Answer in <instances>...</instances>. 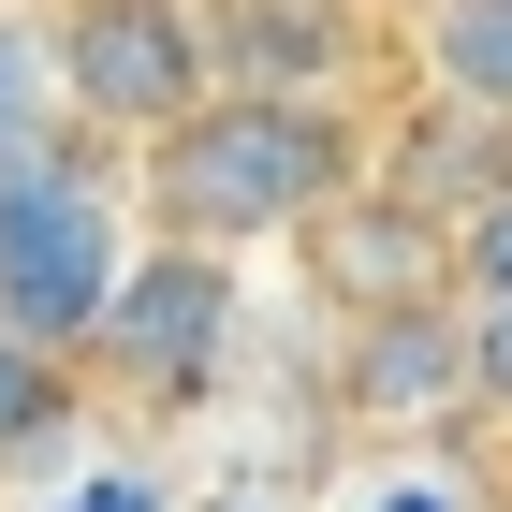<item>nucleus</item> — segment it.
Returning <instances> with one entry per match:
<instances>
[{"instance_id":"nucleus-1","label":"nucleus","mask_w":512,"mask_h":512,"mask_svg":"<svg viewBox=\"0 0 512 512\" xmlns=\"http://www.w3.org/2000/svg\"><path fill=\"white\" fill-rule=\"evenodd\" d=\"M366 147L381 118L352 103H293V88H220L191 118L132 147V191H147V235H191V249H308V220L337 191H366Z\"/></svg>"},{"instance_id":"nucleus-2","label":"nucleus","mask_w":512,"mask_h":512,"mask_svg":"<svg viewBox=\"0 0 512 512\" xmlns=\"http://www.w3.org/2000/svg\"><path fill=\"white\" fill-rule=\"evenodd\" d=\"M132 147L103 132H59V147L0 161V322L44 337V352H103V322L132 293V249H147V191L118 176Z\"/></svg>"},{"instance_id":"nucleus-3","label":"nucleus","mask_w":512,"mask_h":512,"mask_svg":"<svg viewBox=\"0 0 512 512\" xmlns=\"http://www.w3.org/2000/svg\"><path fill=\"white\" fill-rule=\"evenodd\" d=\"M44 15H59L74 132H103V147H161L191 103H220V30H205V0H44Z\"/></svg>"},{"instance_id":"nucleus-4","label":"nucleus","mask_w":512,"mask_h":512,"mask_svg":"<svg viewBox=\"0 0 512 512\" xmlns=\"http://www.w3.org/2000/svg\"><path fill=\"white\" fill-rule=\"evenodd\" d=\"M235 293H249L235 249L147 235V249H132V293H118V322H103L88 366H118L132 395H205L220 366H235Z\"/></svg>"},{"instance_id":"nucleus-5","label":"nucleus","mask_w":512,"mask_h":512,"mask_svg":"<svg viewBox=\"0 0 512 512\" xmlns=\"http://www.w3.org/2000/svg\"><path fill=\"white\" fill-rule=\"evenodd\" d=\"M293 264L322 278V308H337V322H381V308H454V293H469V249H454V220H439V205H410V191H381V176L322 205Z\"/></svg>"},{"instance_id":"nucleus-6","label":"nucleus","mask_w":512,"mask_h":512,"mask_svg":"<svg viewBox=\"0 0 512 512\" xmlns=\"http://www.w3.org/2000/svg\"><path fill=\"white\" fill-rule=\"evenodd\" d=\"M220 30V88H293V103H352L381 59L366 0H205Z\"/></svg>"},{"instance_id":"nucleus-7","label":"nucleus","mask_w":512,"mask_h":512,"mask_svg":"<svg viewBox=\"0 0 512 512\" xmlns=\"http://www.w3.org/2000/svg\"><path fill=\"white\" fill-rule=\"evenodd\" d=\"M366 176H381V191H410V205H439V220L469 235L483 205L512 191V118H498V103H454V88H425V74H410V103L381 118Z\"/></svg>"},{"instance_id":"nucleus-8","label":"nucleus","mask_w":512,"mask_h":512,"mask_svg":"<svg viewBox=\"0 0 512 512\" xmlns=\"http://www.w3.org/2000/svg\"><path fill=\"white\" fill-rule=\"evenodd\" d=\"M352 410L381 439H425V425H454V410H483V381H469V293H454V308L352 322Z\"/></svg>"},{"instance_id":"nucleus-9","label":"nucleus","mask_w":512,"mask_h":512,"mask_svg":"<svg viewBox=\"0 0 512 512\" xmlns=\"http://www.w3.org/2000/svg\"><path fill=\"white\" fill-rule=\"evenodd\" d=\"M395 44H410V74H425V88L498 103V118H512V0H410Z\"/></svg>"},{"instance_id":"nucleus-10","label":"nucleus","mask_w":512,"mask_h":512,"mask_svg":"<svg viewBox=\"0 0 512 512\" xmlns=\"http://www.w3.org/2000/svg\"><path fill=\"white\" fill-rule=\"evenodd\" d=\"M74 132V88H59V15L44 0H0V161H30Z\"/></svg>"},{"instance_id":"nucleus-11","label":"nucleus","mask_w":512,"mask_h":512,"mask_svg":"<svg viewBox=\"0 0 512 512\" xmlns=\"http://www.w3.org/2000/svg\"><path fill=\"white\" fill-rule=\"evenodd\" d=\"M59 425H74V352L0 322V469H59Z\"/></svg>"},{"instance_id":"nucleus-12","label":"nucleus","mask_w":512,"mask_h":512,"mask_svg":"<svg viewBox=\"0 0 512 512\" xmlns=\"http://www.w3.org/2000/svg\"><path fill=\"white\" fill-rule=\"evenodd\" d=\"M322 512H483V483L439 454V439H381V454H352L337 469V498Z\"/></svg>"},{"instance_id":"nucleus-13","label":"nucleus","mask_w":512,"mask_h":512,"mask_svg":"<svg viewBox=\"0 0 512 512\" xmlns=\"http://www.w3.org/2000/svg\"><path fill=\"white\" fill-rule=\"evenodd\" d=\"M15 512H176V483L132 469V454H59V469H30Z\"/></svg>"},{"instance_id":"nucleus-14","label":"nucleus","mask_w":512,"mask_h":512,"mask_svg":"<svg viewBox=\"0 0 512 512\" xmlns=\"http://www.w3.org/2000/svg\"><path fill=\"white\" fill-rule=\"evenodd\" d=\"M469 381L483 410H512V293H469Z\"/></svg>"},{"instance_id":"nucleus-15","label":"nucleus","mask_w":512,"mask_h":512,"mask_svg":"<svg viewBox=\"0 0 512 512\" xmlns=\"http://www.w3.org/2000/svg\"><path fill=\"white\" fill-rule=\"evenodd\" d=\"M454 249H469V293H512V191L483 205V220H469V235H454Z\"/></svg>"},{"instance_id":"nucleus-16","label":"nucleus","mask_w":512,"mask_h":512,"mask_svg":"<svg viewBox=\"0 0 512 512\" xmlns=\"http://www.w3.org/2000/svg\"><path fill=\"white\" fill-rule=\"evenodd\" d=\"M176 512H278V498H176Z\"/></svg>"}]
</instances>
